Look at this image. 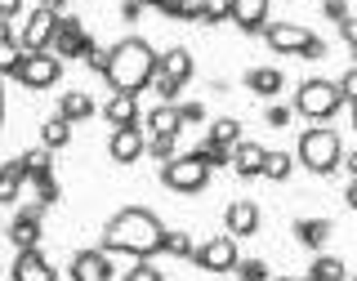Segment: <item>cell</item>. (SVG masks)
Returning a JSON list of instances; mask_svg holds the SVG:
<instances>
[{
    "instance_id": "1",
    "label": "cell",
    "mask_w": 357,
    "mask_h": 281,
    "mask_svg": "<svg viewBox=\"0 0 357 281\" xmlns=\"http://www.w3.org/2000/svg\"><path fill=\"white\" fill-rule=\"evenodd\" d=\"M165 223L148 206H126L103 223V250L107 255H130V259H152L161 255Z\"/></svg>"
},
{
    "instance_id": "2",
    "label": "cell",
    "mask_w": 357,
    "mask_h": 281,
    "mask_svg": "<svg viewBox=\"0 0 357 281\" xmlns=\"http://www.w3.org/2000/svg\"><path fill=\"white\" fill-rule=\"evenodd\" d=\"M156 67H161L156 45L143 36H126V40L112 45V67H107L103 81L112 85V94H143V89H152Z\"/></svg>"
},
{
    "instance_id": "3",
    "label": "cell",
    "mask_w": 357,
    "mask_h": 281,
    "mask_svg": "<svg viewBox=\"0 0 357 281\" xmlns=\"http://www.w3.org/2000/svg\"><path fill=\"white\" fill-rule=\"evenodd\" d=\"M295 161L304 165V170H312V174H335L344 165V139L331 126H308L299 134Z\"/></svg>"
},
{
    "instance_id": "4",
    "label": "cell",
    "mask_w": 357,
    "mask_h": 281,
    "mask_svg": "<svg viewBox=\"0 0 357 281\" xmlns=\"http://www.w3.org/2000/svg\"><path fill=\"white\" fill-rule=\"evenodd\" d=\"M340 107H344L340 81H326V76H308V81H299V89H295V116L312 121V126H326Z\"/></svg>"
},
{
    "instance_id": "5",
    "label": "cell",
    "mask_w": 357,
    "mask_h": 281,
    "mask_svg": "<svg viewBox=\"0 0 357 281\" xmlns=\"http://www.w3.org/2000/svg\"><path fill=\"white\" fill-rule=\"evenodd\" d=\"M210 165L206 161H197L192 152H178L174 161H165L161 165V183L170 188V192H178V197H197V192H206L210 188Z\"/></svg>"
},
{
    "instance_id": "6",
    "label": "cell",
    "mask_w": 357,
    "mask_h": 281,
    "mask_svg": "<svg viewBox=\"0 0 357 281\" xmlns=\"http://www.w3.org/2000/svg\"><path fill=\"white\" fill-rule=\"evenodd\" d=\"M237 259H241V250H237V237H228V232H215L210 241H201L197 245V268L201 273H210V277H223V273H237Z\"/></svg>"
},
{
    "instance_id": "7",
    "label": "cell",
    "mask_w": 357,
    "mask_h": 281,
    "mask_svg": "<svg viewBox=\"0 0 357 281\" xmlns=\"http://www.w3.org/2000/svg\"><path fill=\"white\" fill-rule=\"evenodd\" d=\"M59 76H63V59H59V54H50V50H40V54H22L14 81L22 89H54V85H59Z\"/></svg>"
},
{
    "instance_id": "8",
    "label": "cell",
    "mask_w": 357,
    "mask_h": 281,
    "mask_svg": "<svg viewBox=\"0 0 357 281\" xmlns=\"http://www.w3.org/2000/svg\"><path fill=\"white\" fill-rule=\"evenodd\" d=\"M94 45H98V40L85 31L81 18L63 14V18H59V31H54L50 54H59V59H89V50H94Z\"/></svg>"
},
{
    "instance_id": "9",
    "label": "cell",
    "mask_w": 357,
    "mask_h": 281,
    "mask_svg": "<svg viewBox=\"0 0 357 281\" xmlns=\"http://www.w3.org/2000/svg\"><path fill=\"white\" fill-rule=\"evenodd\" d=\"M264 40H268V50L273 54H299V59H304L308 54V45L317 40V31H308L304 22H268L264 27Z\"/></svg>"
},
{
    "instance_id": "10",
    "label": "cell",
    "mask_w": 357,
    "mask_h": 281,
    "mask_svg": "<svg viewBox=\"0 0 357 281\" xmlns=\"http://www.w3.org/2000/svg\"><path fill=\"white\" fill-rule=\"evenodd\" d=\"M5 237L14 250H40V237H45V210L40 206H22L14 219H9Z\"/></svg>"
},
{
    "instance_id": "11",
    "label": "cell",
    "mask_w": 357,
    "mask_h": 281,
    "mask_svg": "<svg viewBox=\"0 0 357 281\" xmlns=\"http://www.w3.org/2000/svg\"><path fill=\"white\" fill-rule=\"evenodd\" d=\"M59 18L63 14H50V9H31L27 22H22V31H18V45H22V54H40V50H50L54 45V31H59Z\"/></svg>"
},
{
    "instance_id": "12",
    "label": "cell",
    "mask_w": 357,
    "mask_h": 281,
    "mask_svg": "<svg viewBox=\"0 0 357 281\" xmlns=\"http://www.w3.org/2000/svg\"><path fill=\"white\" fill-rule=\"evenodd\" d=\"M264 228V210H259V201H250V197H237V201H228V210H223V232L228 237H255V232Z\"/></svg>"
},
{
    "instance_id": "13",
    "label": "cell",
    "mask_w": 357,
    "mask_h": 281,
    "mask_svg": "<svg viewBox=\"0 0 357 281\" xmlns=\"http://www.w3.org/2000/svg\"><path fill=\"white\" fill-rule=\"evenodd\" d=\"M67 273H72V281H112L116 264H112V255L103 245H94V250H76L72 264H67Z\"/></svg>"
},
{
    "instance_id": "14",
    "label": "cell",
    "mask_w": 357,
    "mask_h": 281,
    "mask_svg": "<svg viewBox=\"0 0 357 281\" xmlns=\"http://www.w3.org/2000/svg\"><path fill=\"white\" fill-rule=\"evenodd\" d=\"M143 152H148V130H143V126H126V130L107 134V156L116 165H134Z\"/></svg>"
},
{
    "instance_id": "15",
    "label": "cell",
    "mask_w": 357,
    "mask_h": 281,
    "mask_svg": "<svg viewBox=\"0 0 357 281\" xmlns=\"http://www.w3.org/2000/svg\"><path fill=\"white\" fill-rule=\"evenodd\" d=\"M14 281H59V268L50 264L45 250H18L14 255Z\"/></svg>"
},
{
    "instance_id": "16",
    "label": "cell",
    "mask_w": 357,
    "mask_h": 281,
    "mask_svg": "<svg viewBox=\"0 0 357 281\" xmlns=\"http://www.w3.org/2000/svg\"><path fill=\"white\" fill-rule=\"evenodd\" d=\"M290 232H295V241L299 245H308V250H326V241L335 237V223L326 215H304V219H295L290 223Z\"/></svg>"
},
{
    "instance_id": "17",
    "label": "cell",
    "mask_w": 357,
    "mask_h": 281,
    "mask_svg": "<svg viewBox=\"0 0 357 281\" xmlns=\"http://www.w3.org/2000/svg\"><path fill=\"white\" fill-rule=\"evenodd\" d=\"M156 72L165 76V81H174V85H188L197 76V59H192V50L188 45H170V50L161 54V67Z\"/></svg>"
},
{
    "instance_id": "18",
    "label": "cell",
    "mask_w": 357,
    "mask_h": 281,
    "mask_svg": "<svg viewBox=\"0 0 357 281\" xmlns=\"http://www.w3.org/2000/svg\"><path fill=\"white\" fill-rule=\"evenodd\" d=\"M98 116H103L112 130L143 126V121H139V94H107V103L98 107Z\"/></svg>"
},
{
    "instance_id": "19",
    "label": "cell",
    "mask_w": 357,
    "mask_h": 281,
    "mask_svg": "<svg viewBox=\"0 0 357 281\" xmlns=\"http://www.w3.org/2000/svg\"><path fill=\"white\" fill-rule=\"evenodd\" d=\"M268 5H273V0H232V22H237V27L245 31V36H255V31H264L268 22Z\"/></svg>"
},
{
    "instance_id": "20",
    "label": "cell",
    "mask_w": 357,
    "mask_h": 281,
    "mask_svg": "<svg viewBox=\"0 0 357 281\" xmlns=\"http://www.w3.org/2000/svg\"><path fill=\"white\" fill-rule=\"evenodd\" d=\"M178 130H183L178 103H156L148 112V139H178Z\"/></svg>"
},
{
    "instance_id": "21",
    "label": "cell",
    "mask_w": 357,
    "mask_h": 281,
    "mask_svg": "<svg viewBox=\"0 0 357 281\" xmlns=\"http://www.w3.org/2000/svg\"><path fill=\"white\" fill-rule=\"evenodd\" d=\"M22 197H27L31 206L50 210V206H59L63 188H59V179H54V170H50V174H27V183H22Z\"/></svg>"
},
{
    "instance_id": "22",
    "label": "cell",
    "mask_w": 357,
    "mask_h": 281,
    "mask_svg": "<svg viewBox=\"0 0 357 281\" xmlns=\"http://www.w3.org/2000/svg\"><path fill=\"white\" fill-rule=\"evenodd\" d=\"M241 81H245V89H250V94H259V98H273V94H282V89H286L282 67H250Z\"/></svg>"
},
{
    "instance_id": "23",
    "label": "cell",
    "mask_w": 357,
    "mask_h": 281,
    "mask_svg": "<svg viewBox=\"0 0 357 281\" xmlns=\"http://www.w3.org/2000/svg\"><path fill=\"white\" fill-rule=\"evenodd\" d=\"M264 156H268V148H264V143H250V139H241L237 148H232V170H237L241 179H255V174H264Z\"/></svg>"
},
{
    "instance_id": "24",
    "label": "cell",
    "mask_w": 357,
    "mask_h": 281,
    "mask_svg": "<svg viewBox=\"0 0 357 281\" xmlns=\"http://www.w3.org/2000/svg\"><path fill=\"white\" fill-rule=\"evenodd\" d=\"M22 183H27V165H22V156L0 165V206H14L22 201Z\"/></svg>"
},
{
    "instance_id": "25",
    "label": "cell",
    "mask_w": 357,
    "mask_h": 281,
    "mask_svg": "<svg viewBox=\"0 0 357 281\" xmlns=\"http://www.w3.org/2000/svg\"><path fill=\"white\" fill-rule=\"evenodd\" d=\"M98 112V103L89 98V89H67V94L59 98V116H67L72 126H81V121H89Z\"/></svg>"
},
{
    "instance_id": "26",
    "label": "cell",
    "mask_w": 357,
    "mask_h": 281,
    "mask_svg": "<svg viewBox=\"0 0 357 281\" xmlns=\"http://www.w3.org/2000/svg\"><path fill=\"white\" fill-rule=\"evenodd\" d=\"M40 143H45L50 152L67 148V143H72V121L59 116V112H54V116H45V121H40Z\"/></svg>"
},
{
    "instance_id": "27",
    "label": "cell",
    "mask_w": 357,
    "mask_h": 281,
    "mask_svg": "<svg viewBox=\"0 0 357 281\" xmlns=\"http://www.w3.org/2000/svg\"><path fill=\"white\" fill-rule=\"evenodd\" d=\"M308 277L312 281H349V268H344L340 255H326V250H321L317 259L308 264Z\"/></svg>"
},
{
    "instance_id": "28",
    "label": "cell",
    "mask_w": 357,
    "mask_h": 281,
    "mask_svg": "<svg viewBox=\"0 0 357 281\" xmlns=\"http://www.w3.org/2000/svg\"><path fill=\"white\" fill-rule=\"evenodd\" d=\"M206 139L210 143H219V148H237L241 143V121L237 116H219V121H210V130H206Z\"/></svg>"
},
{
    "instance_id": "29",
    "label": "cell",
    "mask_w": 357,
    "mask_h": 281,
    "mask_svg": "<svg viewBox=\"0 0 357 281\" xmlns=\"http://www.w3.org/2000/svg\"><path fill=\"white\" fill-rule=\"evenodd\" d=\"M161 255H174V259H197V241H192V232H188V228H165Z\"/></svg>"
},
{
    "instance_id": "30",
    "label": "cell",
    "mask_w": 357,
    "mask_h": 281,
    "mask_svg": "<svg viewBox=\"0 0 357 281\" xmlns=\"http://www.w3.org/2000/svg\"><path fill=\"white\" fill-rule=\"evenodd\" d=\"M290 174H295L290 152L286 148H268V156H264V179H268V183H286Z\"/></svg>"
},
{
    "instance_id": "31",
    "label": "cell",
    "mask_w": 357,
    "mask_h": 281,
    "mask_svg": "<svg viewBox=\"0 0 357 281\" xmlns=\"http://www.w3.org/2000/svg\"><path fill=\"white\" fill-rule=\"evenodd\" d=\"M188 152H192L197 161H206L210 170H223V165H232V152H228V148H219V143H210V139H201L197 148H188Z\"/></svg>"
},
{
    "instance_id": "32",
    "label": "cell",
    "mask_w": 357,
    "mask_h": 281,
    "mask_svg": "<svg viewBox=\"0 0 357 281\" xmlns=\"http://www.w3.org/2000/svg\"><path fill=\"white\" fill-rule=\"evenodd\" d=\"M197 22H232V0H201V9H197Z\"/></svg>"
},
{
    "instance_id": "33",
    "label": "cell",
    "mask_w": 357,
    "mask_h": 281,
    "mask_svg": "<svg viewBox=\"0 0 357 281\" xmlns=\"http://www.w3.org/2000/svg\"><path fill=\"white\" fill-rule=\"evenodd\" d=\"M161 9L165 18H174V22H197V9H201V0H161Z\"/></svg>"
},
{
    "instance_id": "34",
    "label": "cell",
    "mask_w": 357,
    "mask_h": 281,
    "mask_svg": "<svg viewBox=\"0 0 357 281\" xmlns=\"http://www.w3.org/2000/svg\"><path fill=\"white\" fill-rule=\"evenodd\" d=\"M22 165H27V174H50L54 170V152L45 148V143H36V148L22 152Z\"/></svg>"
},
{
    "instance_id": "35",
    "label": "cell",
    "mask_w": 357,
    "mask_h": 281,
    "mask_svg": "<svg viewBox=\"0 0 357 281\" xmlns=\"http://www.w3.org/2000/svg\"><path fill=\"white\" fill-rule=\"evenodd\" d=\"M237 277L241 281H273V273H268V264L259 259V255H241V259H237Z\"/></svg>"
},
{
    "instance_id": "36",
    "label": "cell",
    "mask_w": 357,
    "mask_h": 281,
    "mask_svg": "<svg viewBox=\"0 0 357 281\" xmlns=\"http://www.w3.org/2000/svg\"><path fill=\"white\" fill-rule=\"evenodd\" d=\"M18 63H22V45H18V40H0V72L14 76Z\"/></svg>"
},
{
    "instance_id": "37",
    "label": "cell",
    "mask_w": 357,
    "mask_h": 281,
    "mask_svg": "<svg viewBox=\"0 0 357 281\" xmlns=\"http://www.w3.org/2000/svg\"><path fill=\"white\" fill-rule=\"evenodd\" d=\"M148 156H152V161H174V156H178V139H148Z\"/></svg>"
},
{
    "instance_id": "38",
    "label": "cell",
    "mask_w": 357,
    "mask_h": 281,
    "mask_svg": "<svg viewBox=\"0 0 357 281\" xmlns=\"http://www.w3.org/2000/svg\"><path fill=\"white\" fill-rule=\"evenodd\" d=\"M321 18H331V22H349L353 18V9H349V0H321Z\"/></svg>"
},
{
    "instance_id": "39",
    "label": "cell",
    "mask_w": 357,
    "mask_h": 281,
    "mask_svg": "<svg viewBox=\"0 0 357 281\" xmlns=\"http://www.w3.org/2000/svg\"><path fill=\"white\" fill-rule=\"evenodd\" d=\"M126 281H165V273H161V268H152V259H139L126 273Z\"/></svg>"
},
{
    "instance_id": "40",
    "label": "cell",
    "mask_w": 357,
    "mask_h": 281,
    "mask_svg": "<svg viewBox=\"0 0 357 281\" xmlns=\"http://www.w3.org/2000/svg\"><path fill=\"white\" fill-rule=\"evenodd\" d=\"M178 116H183V126H201V121H206V103H201V98H188V103H178Z\"/></svg>"
},
{
    "instance_id": "41",
    "label": "cell",
    "mask_w": 357,
    "mask_h": 281,
    "mask_svg": "<svg viewBox=\"0 0 357 281\" xmlns=\"http://www.w3.org/2000/svg\"><path fill=\"white\" fill-rule=\"evenodd\" d=\"M152 89H156V98H161V103H174L178 94H183V85H174V81H165L161 72L152 76Z\"/></svg>"
},
{
    "instance_id": "42",
    "label": "cell",
    "mask_w": 357,
    "mask_h": 281,
    "mask_svg": "<svg viewBox=\"0 0 357 281\" xmlns=\"http://www.w3.org/2000/svg\"><path fill=\"white\" fill-rule=\"evenodd\" d=\"M89 67H94L98 76H107V67H112V45H94V50H89V59H85Z\"/></svg>"
},
{
    "instance_id": "43",
    "label": "cell",
    "mask_w": 357,
    "mask_h": 281,
    "mask_svg": "<svg viewBox=\"0 0 357 281\" xmlns=\"http://www.w3.org/2000/svg\"><path fill=\"white\" fill-rule=\"evenodd\" d=\"M290 116H295V112H290L286 103H273V107L264 112V121H268L273 130H286V126H290Z\"/></svg>"
},
{
    "instance_id": "44",
    "label": "cell",
    "mask_w": 357,
    "mask_h": 281,
    "mask_svg": "<svg viewBox=\"0 0 357 281\" xmlns=\"http://www.w3.org/2000/svg\"><path fill=\"white\" fill-rule=\"evenodd\" d=\"M340 94H344V103H357V63L340 76Z\"/></svg>"
},
{
    "instance_id": "45",
    "label": "cell",
    "mask_w": 357,
    "mask_h": 281,
    "mask_svg": "<svg viewBox=\"0 0 357 281\" xmlns=\"http://www.w3.org/2000/svg\"><path fill=\"white\" fill-rule=\"evenodd\" d=\"M116 14H121V22H139L143 5H139V0H121V9H116Z\"/></svg>"
},
{
    "instance_id": "46",
    "label": "cell",
    "mask_w": 357,
    "mask_h": 281,
    "mask_svg": "<svg viewBox=\"0 0 357 281\" xmlns=\"http://www.w3.org/2000/svg\"><path fill=\"white\" fill-rule=\"evenodd\" d=\"M344 40H349V50H353V59H357V18H349V22H344Z\"/></svg>"
},
{
    "instance_id": "47",
    "label": "cell",
    "mask_w": 357,
    "mask_h": 281,
    "mask_svg": "<svg viewBox=\"0 0 357 281\" xmlns=\"http://www.w3.org/2000/svg\"><path fill=\"white\" fill-rule=\"evenodd\" d=\"M18 9H22V0H0V18H18Z\"/></svg>"
},
{
    "instance_id": "48",
    "label": "cell",
    "mask_w": 357,
    "mask_h": 281,
    "mask_svg": "<svg viewBox=\"0 0 357 281\" xmlns=\"http://www.w3.org/2000/svg\"><path fill=\"white\" fill-rule=\"evenodd\" d=\"M344 165H349V174L357 179V148H344Z\"/></svg>"
},
{
    "instance_id": "49",
    "label": "cell",
    "mask_w": 357,
    "mask_h": 281,
    "mask_svg": "<svg viewBox=\"0 0 357 281\" xmlns=\"http://www.w3.org/2000/svg\"><path fill=\"white\" fill-rule=\"evenodd\" d=\"M36 5H40V9H50V14H63L67 0H36Z\"/></svg>"
},
{
    "instance_id": "50",
    "label": "cell",
    "mask_w": 357,
    "mask_h": 281,
    "mask_svg": "<svg viewBox=\"0 0 357 281\" xmlns=\"http://www.w3.org/2000/svg\"><path fill=\"white\" fill-rule=\"evenodd\" d=\"M344 201H349V210H357V179H353L349 188H344Z\"/></svg>"
},
{
    "instance_id": "51",
    "label": "cell",
    "mask_w": 357,
    "mask_h": 281,
    "mask_svg": "<svg viewBox=\"0 0 357 281\" xmlns=\"http://www.w3.org/2000/svg\"><path fill=\"white\" fill-rule=\"evenodd\" d=\"M0 40H18V36H14V27H9V18H0Z\"/></svg>"
},
{
    "instance_id": "52",
    "label": "cell",
    "mask_w": 357,
    "mask_h": 281,
    "mask_svg": "<svg viewBox=\"0 0 357 281\" xmlns=\"http://www.w3.org/2000/svg\"><path fill=\"white\" fill-rule=\"evenodd\" d=\"M273 281H312V277H290V273H286V277H273Z\"/></svg>"
},
{
    "instance_id": "53",
    "label": "cell",
    "mask_w": 357,
    "mask_h": 281,
    "mask_svg": "<svg viewBox=\"0 0 357 281\" xmlns=\"http://www.w3.org/2000/svg\"><path fill=\"white\" fill-rule=\"evenodd\" d=\"M139 5H143V9H156V5H161V0H139Z\"/></svg>"
},
{
    "instance_id": "54",
    "label": "cell",
    "mask_w": 357,
    "mask_h": 281,
    "mask_svg": "<svg viewBox=\"0 0 357 281\" xmlns=\"http://www.w3.org/2000/svg\"><path fill=\"white\" fill-rule=\"evenodd\" d=\"M0 121H5V89H0Z\"/></svg>"
},
{
    "instance_id": "55",
    "label": "cell",
    "mask_w": 357,
    "mask_h": 281,
    "mask_svg": "<svg viewBox=\"0 0 357 281\" xmlns=\"http://www.w3.org/2000/svg\"><path fill=\"white\" fill-rule=\"evenodd\" d=\"M349 112H353V130H357V103H349Z\"/></svg>"
},
{
    "instance_id": "56",
    "label": "cell",
    "mask_w": 357,
    "mask_h": 281,
    "mask_svg": "<svg viewBox=\"0 0 357 281\" xmlns=\"http://www.w3.org/2000/svg\"><path fill=\"white\" fill-rule=\"evenodd\" d=\"M349 281H357V273H353V277H349Z\"/></svg>"
}]
</instances>
